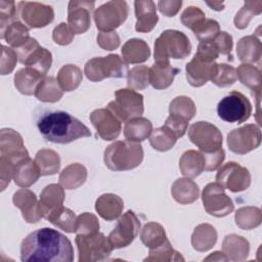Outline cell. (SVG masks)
I'll return each instance as SVG.
<instances>
[{"label": "cell", "mask_w": 262, "mask_h": 262, "mask_svg": "<svg viewBox=\"0 0 262 262\" xmlns=\"http://www.w3.org/2000/svg\"><path fill=\"white\" fill-rule=\"evenodd\" d=\"M23 262H72L71 241L56 229L44 227L28 234L20 245Z\"/></svg>", "instance_id": "1"}, {"label": "cell", "mask_w": 262, "mask_h": 262, "mask_svg": "<svg viewBox=\"0 0 262 262\" xmlns=\"http://www.w3.org/2000/svg\"><path fill=\"white\" fill-rule=\"evenodd\" d=\"M37 128L45 140L53 143L67 144L91 136L90 130L79 119L63 111L43 113L37 120Z\"/></svg>", "instance_id": "2"}, {"label": "cell", "mask_w": 262, "mask_h": 262, "mask_svg": "<svg viewBox=\"0 0 262 262\" xmlns=\"http://www.w3.org/2000/svg\"><path fill=\"white\" fill-rule=\"evenodd\" d=\"M103 160L110 170H131L141 164L143 160V149L139 142L127 139L115 141L105 148Z\"/></svg>", "instance_id": "3"}, {"label": "cell", "mask_w": 262, "mask_h": 262, "mask_svg": "<svg viewBox=\"0 0 262 262\" xmlns=\"http://www.w3.org/2000/svg\"><path fill=\"white\" fill-rule=\"evenodd\" d=\"M191 51L187 36L177 30L164 31L155 42V62H166L170 58H185Z\"/></svg>", "instance_id": "4"}, {"label": "cell", "mask_w": 262, "mask_h": 262, "mask_svg": "<svg viewBox=\"0 0 262 262\" xmlns=\"http://www.w3.org/2000/svg\"><path fill=\"white\" fill-rule=\"evenodd\" d=\"M128 72L127 63L118 54L94 57L84 67L86 77L92 82H99L105 78H123Z\"/></svg>", "instance_id": "5"}, {"label": "cell", "mask_w": 262, "mask_h": 262, "mask_svg": "<svg viewBox=\"0 0 262 262\" xmlns=\"http://www.w3.org/2000/svg\"><path fill=\"white\" fill-rule=\"evenodd\" d=\"M107 108L121 121L141 117L143 114V95L134 89H119L115 92V99L107 104Z\"/></svg>", "instance_id": "6"}, {"label": "cell", "mask_w": 262, "mask_h": 262, "mask_svg": "<svg viewBox=\"0 0 262 262\" xmlns=\"http://www.w3.org/2000/svg\"><path fill=\"white\" fill-rule=\"evenodd\" d=\"M75 242L80 262L102 261L111 255L114 249L108 238L98 231L90 234H77Z\"/></svg>", "instance_id": "7"}, {"label": "cell", "mask_w": 262, "mask_h": 262, "mask_svg": "<svg viewBox=\"0 0 262 262\" xmlns=\"http://www.w3.org/2000/svg\"><path fill=\"white\" fill-rule=\"evenodd\" d=\"M252 113V104L249 99L238 91H231L219 101L217 114L219 118L228 123H244Z\"/></svg>", "instance_id": "8"}, {"label": "cell", "mask_w": 262, "mask_h": 262, "mask_svg": "<svg viewBox=\"0 0 262 262\" xmlns=\"http://www.w3.org/2000/svg\"><path fill=\"white\" fill-rule=\"evenodd\" d=\"M190 141L203 154H213L222 148V134L220 130L209 122H196L188 129Z\"/></svg>", "instance_id": "9"}, {"label": "cell", "mask_w": 262, "mask_h": 262, "mask_svg": "<svg viewBox=\"0 0 262 262\" xmlns=\"http://www.w3.org/2000/svg\"><path fill=\"white\" fill-rule=\"evenodd\" d=\"M202 200L206 212L215 217H224L234 209L233 202L218 182H211L206 185L202 192Z\"/></svg>", "instance_id": "10"}, {"label": "cell", "mask_w": 262, "mask_h": 262, "mask_svg": "<svg viewBox=\"0 0 262 262\" xmlns=\"http://www.w3.org/2000/svg\"><path fill=\"white\" fill-rule=\"evenodd\" d=\"M127 15L128 5L125 1H110L95 10L94 20L101 32H112L126 20Z\"/></svg>", "instance_id": "11"}, {"label": "cell", "mask_w": 262, "mask_h": 262, "mask_svg": "<svg viewBox=\"0 0 262 262\" xmlns=\"http://www.w3.org/2000/svg\"><path fill=\"white\" fill-rule=\"evenodd\" d=\"M139 229V219L133 211L128 210L118 219L116 227L111 231L107 238L114 249L125 248L134 241Z\"/></svg>", "instance_id": "12"}, {"label": "cell", "mask_w": 262, "mask_h": 262, "mask_svg": "<svg viewBox=\"0 0 262 262\" xmlns=\"http://www.w3.org/2000/svg\"><path fill=\"white\" fill-rule=\"evenodd\" d=\"M261 143V132L258 126L247 124L241 128L232 130L227 135V144L231 151L237 155H245Z\"/></svg>", "instance_id": "13"}, {"label": "cell", "mask_w": 262, "mask_h": 262, "mask_svg": "<svg viewBox=\"0 0 262 262\" xmlns=\"http://www.w3.org/2000/svg\"><path fill=\"white\" fill-rule=\"evenodd\" d=\"M216 180L224 188L232 192H238L250 186L251 175L248 169L239 164L228 162L219 169Z\"/></svg>", "instance_id": "14"}, {"label": "cell", "mask_w": 262, "mask_h": 262, "mask_svg": "<svg viewBox=\"0 0 262 262\" xmlns=\"http://www.w3.org/2000/svg\"><path fill=\"white\" fill-rule=\"evenodd\" d=\"M17 13L29 28H43L54 18L52 7L38 2H18Z\"/></svg>", "instance_id": "15"}, {"label": "cell", "mask_w": 262, "mask_h": 262, "mask_svg": "<svg viewBox=\"0 0 262 262\" xmlns=\"http://www.w3.org/2000/svg\"><path fill=\"white\" fill-rule=\"evenodd\" d=\"M0 159L7 161L13 167L29 157L21 136L12 129H2L0 136Z\"/></svg>", "instance_id": "16"}, {"label": "cell", "mask_w": 262, "mask_h": 262, "mask_svg": "<svg viewBox=\"0 0 262 262\" xmlns=\"http://www.w3.org/2000/svg\"><path fill=\"white\" fill-rule=\"evenodd\" d=\"M89 119L103 140H114L121 133V121L107 107L93 111Z\"/></svg>", "instance_id": "17"}, {"label": "cell", "mask_w": 262, "mask_h": 262, "mask_svg": "<svg viewBox=\"0 0 262 262\" xmlns=\"http://www.w3.org/2000/svg\"><path fill=\"white\" fill-rule=\"evenodd\" d=\"M94 8L93 1H70L68 7V25L74 34H83L90 27V14Z\"/></svg>", "instance_id": "18"}, {"label": "cell", "mask_w": 262, "mask_h": 262, "mask_svg": "<svg viewBox=\"0 0 262 262\" xmlns=\"http://www.w3.org/2000/svg\"><path fill=\"white\" fill-rule=\"evenodd\" d=\"M12 202L15 207L21 210L24 219L29 223H36L42 217L40 211V204L36 198V194L27 188L17 190L12 198Z\"/></svg>", "instance_id": "19"}, {"label": "cell", "mask_w": 262, "mask_h": 262, "mask_svg": "<svg viewBox=\"0 0 262 262\" xmlns=\"http://www.w3.org/2000/svg\"><path fill=\"white\" fill-rule=\"evenodd\" d=\"M217 63L204 62L193 56L186 64V78L188 83L193 87H201L209 80L211 81L216 74Z\"/></svg>", "instance_id": "20"}, {"label": "cell", "mask_w": 262, "mask_h": 262, "mask_svg": "<svg viewBox=\"0 0 262 262\" xmlns=\"http://www.w3.org/2000/svg\"><path fill=\"white\" fill-rule=\"evenodd\" d=\"M135 15L137 18L135 30L140 33L150 32L157 25L159 17L157 15L156 4L150 1H135Z\"/></svg>", "instance_id": "21"}, {"label": "cell", "mask_w": 262, "mask_h": 262, "mask_svg": "<svg viewBox=\"0 0 262 262\" xmlns=\"http://www.w3.org/2000/svg\"><path fill=\"white\" fill-rule=\"evenodd\" d=\"M179 71V69L172 67L170 61L155 62L148 71L149 83L156 89H166L173 83L174 77Z\"/></svg>", "instance_id": "22"}, {"label": "cell", "mask_w": 262, "mask_h": 262, "mask_svg": "<svg viewBox=\"0 0 262 262\" xmlns=\"http://www.w3.org/2000/svg\"><path fill=\"white\" fill-rule=\"evenodd\" d=\"M40 175V171L35 161H33L30 157L18 162L13 167L12 178L15 184L20 187L26 188L31 186L38 180Z\"/></svg>", "instance_id": "23"}, {"label": "cell", "mask_w": 262, "mask_h": 262, "mask_svg": "<svg viewBox=\"0 0 262 262\" xmlns=\"http://www.w3.org/2000/svg\"><path fill=\"white\" fill-rule=\"evenodd\" d=\"M123 208V200L114 193L101 194L95 203V210L99 216L106 221H112L120 217Z\"/></svg>", "instance_id": "24"}, {"label": "cell", "mask_w": 262, "mask_h": 262, "mask_svg": "<svg viewBox=\"0 0 262 262\" xmlns=\"http://www.w3.org/2000/svg\"><path fill=\"white\" fill-rule=\"evenodd\" d=\"M64 200V190L60 184L47 185L40 194V211L43 218H46L48 214L62 206Z\"/></svg>", "instance_id": "25"}, {"label": "cell", "mask_w": 262, "mask_h": 262, "mask_svg": "<svg viewBox=\"0 0 262 262\" xmlns=\"http://www.w3.org/2000/svg\"><path fill=\"white\" fill-rule=\"evenodd\" d=\"M45 77L46 76L36 70L26 67L25 69H20L16 72L14 76V85L20 93L25 95H32L35 94L37 86Z\"/></svg>", "instance_id": "26"}, {"label": "cell", "mask_w": 262, "mask_h": 262, "mask_svg": "<svg viewBox=\"0 0 262 262\" xmlns=\"http://www.w3.org/2000/svg\"><path fill=\"white\" fill-rule=\"evenodd\" d=\"M236 53L241 61L245 63H260L261 42L254 35L242 38L236 45Z\"/></svg>", "instance_id": "27"}, {"label": "cell", "mask_w": 262, "mask_h": 262, "mask_svg": "<svg viewBox=\"0 0 262 262\" xmlns=\"http://www.w3.org/2000/svg\"><path fill=\"white\" fill-rule=\"evenodd\" d=\"M123 60L126 63H140L148 59L150 50L148 45L141 39H130L122 47Z\"/></svg>", "instance_id": "28"}, {"label": "cell", "mask_w": 262, "mask_h": 262, "mask_svg": "<svg viewBox=\"0 0 262 262\" xmlns=\"http://www.w3.org/2000/svg\"><path fill=\"white\" fill-rule=\"evenodd\" d=\"M152 131V125L149 120L143 117L131 119L125 123L124 135L127 140L140 142L149 137Z\"/></svg>", "instance_id": "29"}, {"label": "cell", "mask_w": 262, "mask_h": 262, "mask_svg": "<svg viewBox=\"0 0 262 262\" xmlns=\"http://www.w3.org/2000/svg\"><path fill=\"white\" fill-rule=\"evenodd\" d=\"M205 158L201 151L186 150L179 161V168L181 173L188 177L194 178L205 171Z\"/></svg>", "instance_id": "30"}, {"label": "cell", "mask_w": 262, "mask_h": 262, "mask_svg": "<svg viewBox=\"0 0 262 262\" xmlns=\"http://www.w3.org/2000/svg\"><path fill=\"white\" fill-rule=\"evenodd\" d=\"M171 192L175 201L182 205L193 203L199 198L198 185L188 178L176 180L172 185Z\"/></svg>", "instance_id": "31"}, {"label": "cell", "mask_w": 262, "mask_h": 262, "mask_svg": "<svg viewBox=\"0 0 262 262\" xmlns=\"http://www.w3.org/2000/svg\"><path fill=\"white\" fill-rule=\"evenodd\" d=\"M223 254L227 260H244L249 254V243L244 237L230 234L223 241Z\"/></svg>", "instance_id": "32"}, {"label": "cell", "mask_w": 262, "mask_h": 262, "mask_svg": "<svg viewBox=\"0 0 262 262\" xmlns=\"http://www.w3.org/2000/svg\"><path fill=\"white\" fill-rule=\"evenodd\" d=\"M236 71L237 79L245 86L252 90V94L256 92V98H260L261 94V72L258 68H255L249 63L241 64Z\"/></svg>", "instance_id": "33"}, {"label": "cell", "mask_w": 262, "mask_h": 262, "mask_svg": "<svg viewBox=\"0 0 262 262\" xmlns=\"http://www.w3.org/2000/svg\"><path fill=\"white\" fill-rule=\"evenodd\" d=\"M217 241V232L210 224H201L195 227L192 236L191 244L194 250L205 252L211 249Z\"/></svg>", "instance_id": "34"}, {"label": "cell", "mask_w": 262, "mask_h": 262, "mask_svg": "<svg viewBox=\"0 0 262 262\" xmlns=\"http://www.w3.org/2000/svg\"><path fill=\"white\" fill-rule=\"evenodd\" d=\"M62 93L57 79L54 77H45L37 86L35 96L44 102H55L62 97Z\"/></svg>", "instance_id": "35"}, {"label": "cell", "mask_w": 262, "mask_h": 262, "mask_svg": "<svg viewBox=\"0 0 262 262\" xmlns=\"http://www.w3.org/2000/svg\"><path fill=\"white\" fill-rule=\"evenodd\" d=\"M87 177V171L84 166L75 163L62 170L59 175L60 184L67 189H74L82 185Z\"/></svg>", "instance_id": "36"}, {"label": "cell", "mask_w": 262, "mask_h": 262, "mask_svg": "<svg viewBox=\"0 0 262 262\" xmlns=\"http://www.w3.org/2000/svg\"><path fill=\"white\" fill-rule=\"evenodd\" d=\"M0 38L5 39L13 49H16L24 46L31 37L29 36V28L16 19L6 28Z\"/></svg>", "instance_id": "37"}, {"label": "cell", "mask_w": 262, "mask_h": 262, "mask_svg": "<svg viewBox=\"0 0 262 262\" xmlns=\"http://www.w3.org/2000/svg\"><path fill=\"white\" fill-rule=\"evenodd\" d=\"M34 161L42 176L55 174L59 170L60 160L54 150L43 148L37 152Z\"/></svg>", "instance_id": "38"}, {"label": "cell", "mask_w": 262, "mask_h": 262, "mask_svg": "<svg viewBox=\"0 0 262 262\" xmlns=\"http://www.w3.org/2000/svg\"><path fill=\"white\" fill-rule=\"evenodd\" d=\"M82 77V71L77 66L66 64L57 74V82L62 91H72L80 85Z\"/></svg>", "instance_id": "39"}, {"label": "cell", "mask_w": 262, "mask_h": 262, "mask_svg": "<svg viewBox=\"0 0 262 262\" xmlns=\"http://www.w3.org/2000/svg\"><path fill=\"white\" fill-rule=\"evenodd\" d=\"M47 220H49L53 225L59 227L60 229L67 231V232H75L76 230V219L74 212L70 209L60 206L54 211H52L50 214L46 217Z\"/></svg>", "instance_id": "40"}, {"label": "cell", "mask_w": 262, "mask_h": 262, "mask_svg": "<svg viewBox=\"0 0 262 262\" xmlns=\"http://www.w3.org/2000/svg\"><path fill=\"white\" fill-rule=\"evenodd\" d=\"M51 62H52V57H51L50 51H48L46 48L39 46L28 56L24 64L46 76L48 70L51 67Z\"/></svg>", "instance_id": "41"}, {"label": "cell", "mask_w": 262, "mask_h": 262, "mask_svg": "<svg viewBox=\"0 0 262 262\" xmlns=\"http://www.w3.org/2000/svg\"><path fill=\"white\" fill-rule=\"evenodd\" d=\"M140 238L141 242L149 249H155L168 239L163 226L156 222H149L144 225Z\"/></svg>", "instance_id": "42"}, {"label": "cell", "mask_w": 262, "mask_h": 262, "mask_svg": "<svg viewBox=\"0 0 262 262\" xmlns=\"http://www.w3.org/2000/svg\"><path fill=\"white\" fill-rule=\"evenodd\" d=\"M177 137L167 127L162 126L151 131L149 135L150 145L160 151H166L173 147L176 143Z\"/></svg>", "instance_id": "43"}, {"label": "cell", "mask_w": 262, "mask_h": 262, "mask_svg": "<svg viewBox=\"0 0 262 262\" xmlns=\"http://www.w3.org/2000/svg\"><path fill=\"white\" fill-rule=\"evenodd\" d=\"M194 102L187 96H177L169 105L170 115L180 117L187 121L191 120L195 115Z\"/></svg>", "instance_id": "44"}, {"label": "cell", "mask_w": 262, "mask_h": 262, "mask_svg": "<svg viewBox=\"0 0 262 262\" xmlns=\"http://www.w3.org/2000/svg\"><path fill=\"white\" fill-rule=\"evenodd\" d=\"M183 261L184 258L175 251L170 242L167 239L161 246L149 249V256L144 259V261Z\"/></svg>", "instance_id": "45"}, {"label": "cell", "mask_w": 262, "mask_h": 262, "mask_svg": "<svg viewBox=\"0 0 262 262\" xmlns=\"http://www.w3.org/2000/svg\"><path fill=\"white\" fill-rule=\"evenodd\" d=\"M149 68L146 66H136L127 74L128 87L134 90H143L149 84Z\"/></svg>", "instance_id": "46"}, {"label": "cell", "mask_w": 262, "mask_h": 262, "mask_svg": "<svg viewBox=\"0 0 262 262\" xmlns=\"http://www.w3.org/2000/svg\"><path fill=\"white\" fill-rule=\"evenodd\" d=\"M235 222L243 229H251L256 227L261 222V214L258 208H242L236 211Z\"/></svg>", "instance_id": "47"}, {"label": "cell", "mask_w": 262, "mask_h": 262, "mask_svg": "<svg viewBox=\"0 0 262 262\" xmlns=\"http://www.w3.org/2000/svg\"><path fill=\"white\" fill-rule=\"evenodd\" d=\"M262 10V2L261 1H247L245 2V5L242 7V9L236 13L234 17V25L238 29H245L250 19L260 14Z\"/></svg>", "instance_id": "48"}, {"label": "cell", "mask_w": 262, "mask_h": 262, "mask_svg": "<svg viewBox=\"0 0 262 262\" xmlns=\"http://www.w3.org/2000/svg\"><path fill=\"white\" fill-rule=\"evenodd\" d=\"M236 79V71L232 66L226 63H217L216 74L211 81L218 87H228L231 86Z\"/></svg>", "instance_id": "49"}, {"label": "cell", "mask_w": 262, "mask_h": 262, "mask_svg": "<svg viewBox=\"0 0 262 262\" xmlns=\"http://www.w3.org/2000/svg\"><path fill=\"white\" fill-rule=\"evenodd\" d=\"M220 27L219 24L211 18H205L192 32L200 42H209L212 41L215 36L219 33Z\"/></svg>", "instance_id": "50"}, {"label": "cell", "mask_w": 262, "mask_h": 262, "mask_svg": "<svg viewBox=\"0 0 262 262\" xmlns=\"http://www.w3.org/2000/svg\"><path fill=\"white\" fill-rule=\"evenodd\" d=\"M99 229V223L95 215L91 213H83L76 219V230L77 234H90L97 232Z\"/></svg>", "instance_id": "51"}, {"label": "cell", "mask_w": 262, "mask_h": 262, "mask_svg": "<svg viewBox=\"0 0 262 262\" xmlns=\"http://www.w3.org/2000/svg\"><path fill=\"white\" fill-rule=\"evenodd\" d=\"M17 12L15 3L13 1H0V27H1V34L4 33L6 28L17 19Z\"/></svg>", "instance_id": "52"}, {"label": "cell", "mask_w": 262, "mask_h": 262, "mask_svg": "<svg viewBox=\"0 0 262 262\" xmlns=\"http://www.w3.org/2000/svg\"><path fill=\"white\" fill-rule=\"evenodd\" d=\"M205 18V13L195 6L187 7L181 14V23L190 30H194Z\"/></svg>", "instance_id": "53"}, {"label": "cell", "mask_w": 262, "mask_h": 262, "mask_svg": "<svg viewBox=\"0 0 262 262\" xmlns=\"http://www.w3.org/2000/svg\"><path fill=\"white\" fill-rule=\"evenodd\" d=\"M219 51L213 41L200 42L194 57L204 62H213L219 56Z\"/></svg>", "instance_id": "54"}, {"label": "cell", "mask_w": 262, "mask_h": 262, "mask_svg": "<svg viewBox=\"0 0 262 262\" xmlns=\"http://www.w3.org/2000/svg\"><path fill=\"white\" fill-rule=\"evenodd\" d=\"M1 48H2L1 75H7L12 72L18 58H17V54L13 48L6 47L5 45H2Z\"/></svg>", "instance_id": "55"}, {"label": "cell", "mask_w": 262, "mask_h": 262, "mask_svg": "<svg viewBox=\"0 0 262 262\" xmlns=\"http://www.w3.org/2000/svg\"><path fill=\"white\" fill-rule=\"evenodd\" d=\"M188 122L187 120L185 119H182L180 117H177V116H173V115H170L164 126L167 127L170 131H172V133L177 137H182L185 132L187 131V127H188Z\"/></svg>", "instance_id": "56"}, {"label": "cell", "mask_w": 262, "mask_h": 262, "mask_svg": "<svg viewBox=\"0 0 262 262\" xmlns=\"http://www.w3.org/2000/svg\"><path fill=\"white\" fill-rule=\"evenodd\" d=\"M212 41L216 45L220 54L227 55L229 56L228 58H230V60L232 59V56L230 54L232 49V37L229 34H227L226 32H219Z\"/></svg>", "instance_id": "57"}, {"label": "cell", "mask_w": 262, "mask_h": 262, "mask_svg": "<svg viewBox=\"0 0 262 262\" xmlns=\"http://www.w3.org/2000/svg\"><path fill=\"white\" fill-rule=\"evenodd\" d=\"M52 38L54 42L59 45H68L73 41L74 33L68 24L61 23L53 30Z\"/></svg>", "instance_id": "58"}, {"label": "cell", "mask_w": 262, "mask_h": 262, "mask_svg": "<svg viewBox=\"0 0 262 262\" xmlns=\"http://www.w3.org/2000/svg\"><path fill=\"white\" fill-rule=\"evenodd\" d=\"M97 43L105 50H113L119 46L120 38L115 31L100 32L97 36Z\"/></svg>", "instance_id": "59"}, {"label": "cell", "mask_w": 262, "mask_h": 262, "mask_svg": "<svg viewBox=\"0 0 262 262\" xmlns=\"http://www.w3.org/2000/svg\"><path fill=\"white\" fill-rule=\"evenodd\" d=\"M39 46H40V45L38 44L37 40L31 37V38L29 39V41H28L24 46L14 49V51H15L16 54H17L18 61L21 62V63H24L25 60L28 58V56H29L36 48H38Z\"/></svg>", "instance_id": "60"}, {"label": "cell", "mask_w": 262, "mask_h": 262, "mask_svg": "<svg viewBox=\"0 0 262 262\" xmlns=\"http://www.w3.org/2000/svg\"><path fill=\"white\" fill-rule=\"evenodd\" d=\"M182 5V1H159L158 7L161 13L166 16L175 15Z\"/></svg>", "instance_id": "61"}, {"label": "cell", "mask_w": 262, "mask_h": 262, "mask_svg": "<svg viewBox=\"0 0 262 262\" xmlns=\"http://www.w3.org/2000/svg\"><path fill=\"white\" fill-rule=\"evenodd\" d=\"M210 7H212V9L215 10H222L224 7V3L222 2H206Z\"/></svg>", "instance_id": "62"}]
</instances>
